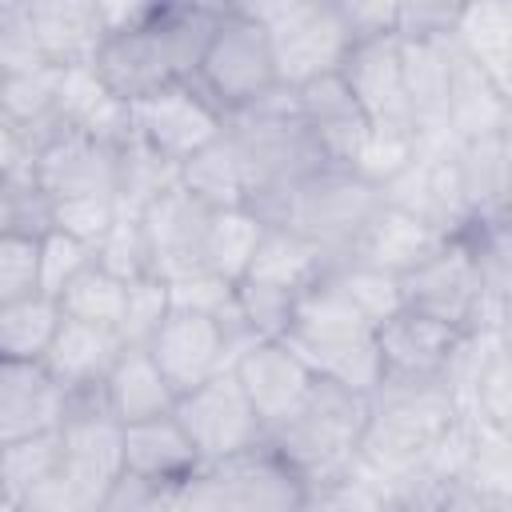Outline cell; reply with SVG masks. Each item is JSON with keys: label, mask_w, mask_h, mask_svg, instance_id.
<instances>
[{"label": "cell", "mask_w": 512, "mask_h": 512, "mask_svg": "<svg viewBox=\"0 0 512 512\" xmlns=\"http://www.w3.org/2000/svg\"><path fill=\"white\" fill-rule=\"evenodd\" d=\"M224 4L208 0H152V12L132 32L108 36L92 68L120 100H140L164 84L192 80L200 56L220 24Z\"/></svg>", "instance_id": "cell-1"}, {"label": "cell", "mask_w": 512, "mask_h": 512, "mask_svg": "<svg viewBox=\"0 0 512 512\" xmlns=\"http://www.w3.org/2000/svg\"><path fill=\"white\" fill-rule=\"evenodd\" d=\"M224 132L236 144L248 176V208L268 224L280 212L284 196L328 164L296 116L292 92L284 88L244 112L224 116Z\"/></svg>", "instance_id": "cell-2"}, {"label": "cell", "mask_w": 512, "mask_h": 512, "mask_svg": "<svg viewBox=\"0 0 512 512\" xmlns=\"http://www.w3.org/2000/svg\"><path fill=\"white\" fill-rule=\"evenodd\" d=\"M460 424V408L444 380H380L368 396V424L360 440L364 468L400 476L428 464Z\"/></svg>", "instance_id": "cell-3"}, {"label": "cell", "mask_w": 512, "mask_h": 512, "mask_svg": "<svg viewBox=\"0 0 512 512\" xmlns=\"http://www.w3.org/2000/svg\"><path fill=\"white\" fill-rule=\"evenodd\" d=\"M364 424H368V396H356L328 380H312L308 396L268 428L264 444L312 492L356 468Z\"/></svg>", "instance_id": "cell-4"}, {"label": "cell", "mask_w": 512, "mask_h": 512, "mask_svg": "<svg viewBox=\"0 0 512 512\" xmlns=\"http://www.w3.org/2000/svg\"><path fill=\"white\" fill-rule=\"evenodd\" d=\"M316 380L340 384L356 396H372L384 380L376 328L356 316L324 280L296 300L292 324L280 336Z\"/></svg>", "instance_id": "cell-5"}, {"label": "cell", "mask_w": 512, "mask_h": 512, "mask_svg": "<svg viewBox=\"0 0 512 512\" xmlns=\"http://www.w3.org/2000/svg\"><path fill=\"white\" fill-rule=\"evenodd\" d=\"M240 8L268 32L276 84L284 92L336 76L352 48L336 0H240Z\"/></svg>", "instance_id": "cell-6"}, {"label": "cell", "mask_w": 512, "mask_h": 512, "mask_svg": "<svg viewBox=\"0 0 512 512\" xmlns=\"http://www.w3.org/2000/svg\"><path fill=\"white\" fill-rule=\"evenodd\" d=\"M380 204L384 200L372 184H364L348 168L324 164L284 196L272 224H284V228L300 232L332 264H340V260H352V252L360 248V240H364L372 216L380 212Z\"/></svg>", "instance_id": "cell-7"}, {"label": "cell", "mask_w": 512, "mask_h": 512, "mask_svg": "<svg viewBox=\"0 0 512 512\" xmlns=\"http://www.w3.org/2000/svg\"><path fill=\"white\" fill-rule=\"evenodd\" d=\"M192 80L224 116L244 112L260 100H268L272 92H280L268 32L240 8V0L224 4L220 24H216Z\"/></svg>", "instance_id": "cell-8"}, {"label": "cell", "mask_w": 512, "mask_h": 512, "mask_svg": "<svg viewBox=\"0 0 512 512\" xmlns=\"http://www.w3.org/2000/svg\"><path fill=\"white\" fill-rule=\"evenodd\" d=\"M260 340L244 320L236 324H220L212 316H200V312H180L172 308L164 316V324L156 328V336L148 340V352L156 360V368L164 372L168 388L176 396L200 388L204 380L220 376V372H232L236 356Z\"/></svg>", "instance_id": "cell-9"}, {"label": "cell", "mask_w": 512, "mask_h": 512, "mask_svg": "<svg viewBox=\"0 0 512 512\" xmlns=\"http://www.w3.org/2000/svg\"><path fill=\"white\" fill-rule=\"evenodd\" d=\"M172 416L184 428L200 468H216V464L244 456L268 440L264 420L256 416V408L248 404V396L232 372H220V376L204 380L200 388L176 396Z\"/></svg>", "instance_id": "cell-10"}, {"label": "cell", "mask_w": 512, "mask_h": 512, "mask_svg": "<svg viewBox=\"0 0 512 512\" xmlns=\"http://www.w3.org/2000/svg\"><path fill=\"white\" fill-rule=\"evenodd\" d=\"M404 288V308L432 316L448 328L472 332V328H508L504 320H496L484 304L480 292V276L472 264V252L464 244V236L448 240L440 252H432L424 264H416L412 272L400 276Z\"/></svg>", "instance_id": "cell-11"}, {"label": "cell", "mask_w": 512, "mask_h": 512, "mask_svg": "<svg viewBox=\"0 0 512 512\" xmlns=\"http://www.w3.org/2000/svg\"><path fill=\"white\" fill-rule=\"evenodd\" d=\"M132 136L180 168L188 156L224 136V112L196 88V80H176L132 100Z\"/></svg>", "instance_id": "cell-12"}, {"label": "cell", "mask_w": 512, "mask_h": 512, "mask_svg": "<svg viewBox=\"0 0 512 512\" xmlns=\"http://www.w3.org/2000/svg\"><path fill=\"white\" fill-rule=\"evenodd\" d=\"M204 472L216 496V512H304L312 496L308 484L268 444Z\"/></svg>", "instance_id": "cell-13"}, {"label": "cell", "mask_w": 512, "mask_h": 512, "mask_svg": "<svg viewBox=\"0 0 512 512\" xmlns=\"http://www.w3.org/2000/svg\"><path fill=\"white\" fill-rule=\"evenodd\" d=\"M56 436H60V464L76 480L108 496V488L124 476V428L112 420L100 392L68 396V416Z\"/></svg>", "instance_id": "cell-14"}, {"label": "cell", "mask_w": 512, "mask_h": 512, "mask_svg": "<svg viewBox=\"0 0 512 512\" xmlns=\"http://www.w3.org/2000/svg\"><path fill=\"white\" fill-rule=\"evenodd\" d=\"M116 152L84 132L56 128L32 160V176L48 200L116 196Z\"/></svg>", "instance_id": "cell-15"}, {"label": "cell", "mask_w": 512, "mask_h": 512, "mask_svg": "<svg viewBox=\"0 0 512 512\" xmlns=\"http://www.w3.org/2000/svg\"><path fill=\"white\" fill-rule=\"evenodd\" d=\"M208 216H212V208H204L200 200H192L180 184L168 188V192H160L140 212V228H144V240H148L152 276L180 280V276L204 268Z\"/></svg>", "instance_id": "cell-16"}, {"label": "cell", "mask_w": 512, "mask_h": 512, "mask_svg": "<svg viewBox=\"0 0 512 512\" xmlns=\"http://www.w3.org/2000/svg\"><path fill=\"white\" fill-rule=\"evenodd\" d=\"M340 80L348 84L352 100L360 104L368 128H412L408 96H404V68H400V40L376 36L348 48L340 64Z\"/></svg>", "instance_id": "cell-17"}, {"label": "cell", "mask_w": 512, "mask_h": 512, "mask_svg": "<svg viewBox=\"0 0 512 512\" xmlns=\"http://www.w3.org/2000/svg\"><path fill=\"white\" fill-rule=\"evenodd\" d=\"M232 376L236 384L244 388L248 404L256 408V416L264 420V432L284 420L312 388V372L308 364L284 344V340H252L236 364H232Z\"/></svg>", "instance_id": "cell-18"}, {"label": "cell", "mask_w": 512, "mask_h": 512, "mask_svg": "<svg viewBox=\"0 0 512 512\" xmlns=\"http://www.w3.org/2000/svg\"><path fill=\"white\" fill-rule=\"evenodd\" d=\"M292 104H296V116L308 128L312 144L320 148V156L336 168H352V160L368 136V120H364L360 104L352 100L348 84L340 80V72L296 88Z\"/></svg>", "instance_id": "cell-19"}, {"label": "cell", "mask_w": 512, "mask_h": 512, "mask_svg": "<svg viewBox=\"0 0 512 512\" xmlns=\"http://www.w3.org/2000/svg\"><path fill=\"white\" fill-rule=\"evenodd\" d=\"M64 416L68 392L52 380V372L40 360L0 364V448L60 432Z\"/></svg>", "instance_id": "cell-20"}, {"label": "cell", "mask_w": 512, "mask_h": 512, "mask_svg": "<svg viewBox=\"0 0 512 512\" xmlns=\"http://www.w3.org/2000/svg\"><path fill=\"white\" fill-rule=\"evenodd\" d=\"M460 328H448L420 312H396L376 328L384 380H444V368L460 344Z\"/></svg>", "instance_id": "cell-21"}, {"label": "cell", "mask_w": 512, "mask_h": 512, "mask_svg": "<svg viewBox=\"0 0 512 512\" xmlns=\"http://www.w3.org/2000/svg\"><path fill=\"white\" fill-rule=\"evenodd\" d=\"M456 184L468 224L476 220H504L508 192H512V132L480 136V140H456Z\"/></svg>", "instance_id": "cell-22"}, {"label": "cell", "mask_w": 512, "mask_h": 512, "mask_svg": "<svg viewBox=\"0 0 512 512\" xmlns=\"http://www.w3.org/2000/svg\"><path fill=\"white\" fill-rule=\"evenodd\" d=\"M404 96L420 144L448 136V80H452V40H400Z\"/></svg>", "instance_id": "cell-23"}, {"label": "cell", "mask_w": 512, "mask_h": 512, "mask_svg": "<svg viewBox=\"0 0 512 512\" xmlns=\"http://www.w3.org/2000/svg\"><path fill=\"white\" fill-rule=\"evenodd\" d=\"M120 352H124V344H120L116 328H100V324L60 316V328H56L40 364L52 372V380L68 396H88V392H100V384L112 372Z\"/></svg>", "instance_id": "cell-24"}, {"label": "cell", "mask_w": 512, "mask_h": 512, "mask_svg": "<svg viewBox=\"0 0 512 512\" xmlns=\"http://www.w3.org/2000/svg\"><path fill=\"white\" fill-rule=\"evenodd\" d=\"M36 44L56 68H84L104 48V24L96 0H24Z\"/></svg>", "instance_id": "cell-25"}, {"label": "cell", "mask_w": 512, "mask_h": 512, "mask_svg": "<svg viewBox=\"0 0 512 512\" xmlns=\"http://www.w3.org/2000/svg\"><path fill=\"white\" fill-rule=\"evenodd\" d=\"M448 40L468 64H476L500 92L512 96V4L508 0L456 4Z\"/></svg>", "instance_id": "cell-26"}, {"label": "cell", "mask_w": 512, "mask_h": 512, "mask_svg": "<svg viewBox=\"0 0 512 512\" xmlns=\"http://www.w3.org/2000/svg\"><path fill=\"white\" fill-rule=\"evenodd\" d=\"M452 484L476 500L512 508V432L460 412V452Z\"/></svg>", "instance_id": "cell-27"}, {"label": "cell", "mask_w": 512, "mask_h": 512, "mask_svg": "<svg viewBox=\"0 0 512 512\" xmlns=\"http://www.w3.org/2000/svg\"><path fill=\"white\" fill-rule=\"evenodd\" d=\"M328 268H332V260L312 240H304L300 232H292L284 224H268L240 284L272 288V292H284V296L300 300L308 288H316L328 276Z\"/></svg>", "instance_id": "cell-28"}, {"label": "cell", "mask_w": 512, "mask_h": 512, "mask_svg": "<svg viewBox=\"0 0 512 512\" xmlns=\"http://www.w3.org/2000/svg\"><path fill=\"white\" fill-rule=\"evenodd\" d=\"M196 472H200V460L184 428L176 424V416H156L124 428V476L156 488H172L192 480Z\"/></svg>", "instance_id": "cell-29"}, {"label": "cell", "mask_w": 512, "mask_h": 512, "mask_svg": "<svg viewBox=\"0 0 512 512\" xmlns=\"http://www.w3.org/2000/svg\"><path fill=\"white\" fill-rule=\"evenodd\" d=\"M448 240H456V236H444L440 228H432L428 220H420L412 212L380 204V212L372 216V224H368L360 248L352 252V260L372 264V268L392 272V276H404L416 264H424L432 252H440Z\"/></svg>", "instance_id": "cell-30"}, {"label": "cell", "mask_w": 512, "mask_h": 512, "mask_svg": "<svg viewBox=\"0 0 512 512\" xmlns=\"http://www.w3.org/2000/svg\"><path fill=\"white\" fill-rule=\"evenodd\" d=\"M100 400L120 428L144 424L156 416H172V408H176V392L168 388V380L156 368L148 348H124L116 356L112 372L100 384Z\"/></svg>", "instance_id": "cell-31"}, {"label": "cell", "mask_w": 512, "mask_h": 512, "mask_svg": "<svg viewBox=\"0 0 512 512\" xmlns=\"http://www.w3.org/2000/svg\"><path fill=\"white\" fill-rule=\"evenodd\" d=\"M448 136L480 140L496 132H512V96L500 92L476 64H468L452 48V80H448Z\"/></svg>", "instance_id": "cell-32"}, {"label": "cell", "mask_w": 512, "mask_h": 512, "mask_svg": "<svg viewBox=\"0 0 512 512\" xmlns=\"http://www.w3.org/2000/svg\"><path fill=\"white\" fill-rule=\"evenodd\" d=\"M176 184L204 208H248V176L228 132L208 148H200L196 156H188L180 164Z\"/></svg>", "instance_id": "cell-33"}, {"label": "cell", "mask_w": 512, "mask_h": 512, "mask_svg": "<svg viewBox=\"0 0 512 512\" xmlns=\"http://www.w3.org/2000/svg\"><path fill=\"white\" fill-rule=\"evenodd\" d=\"M268 220H260L252 208H212L208 232H204V268L224 276L228 284H240Z\"/></svg>", "instance_id": "cell-34"}, {"label": "cell", "mask_w": 512, "mask_h": 512, "mask_svg": "<svg viewBox=\"0 0 512 512\" xmlns=\"http://www.w3.org/2000/svg\"><path fill=\"white\" fill-rule=\"evenodd\" d=\"M324 284L356 312L364 316L372 328L388 324L396 312H404V288H400V276L392 272H380L372 264H360V260H340L328 268Z\"/></svg>", "instance_id": "cell-35"}, {"label": "cell", "mask_w": 512, "mask_h": 512, "mask_svg": "<svg viewBox=\"0 0 512 512\" xmlns=\"http://www.w3.org/2000/svg\"><path fill=\"white\" fill-rule=\"evenodd\" d=\"M56 328H60V304L44 292L0 304V364L44 360Z\"/></svg>", "instance_id": "cell-36"}, {"label": "cell", "mask_w": 512, "mask_h": 512, "mask_svg": "<svg viewBox=\"0 0 512 512\" xmlns=\"http://www.w3.org/2000/svg\"><path fill=\"white\" fill-rule=\"evenodd\" d=\"M180 168L160 160L156 152H148L136 136L116 152V204L120 212H144L160 192L176 188Z\"/></svg>", "instance_id": "cell-37"}, {"label": "cell", "mask_w": 512, "mask_h": 512, "mask_svg": "<svg viewBox=\"0 0 512 512\" xmlns=\"http://www.w3.org/2000/svg\"><path fill=\"white\" fill-rule=\"evenodd\" d=\"M124 296H128V284L108 276L96 260L56 296L60 304V316L68 320H84V324H100V328H116L120 324V312H124Z\"/></svg>", "instance_id": "cell-38"}, {"label": "cell", "mask_w": 512, "mask_h": 512, "mask_svg": "<svg viewBox=\"0 0 512 512\" xmlns=\"http://www.w3.org/2000/svg\"><path fill=\"white\" fill-rule=\"evenodd\" d=\"M420 156V136L404 132V128H368L356 160H352V176H360L364 184H372L376 192L384 184H392L412 160Z\"/></svg>", "instance_id": "cell-39"}, {"label": "cell", "mask_w": 512, "mask_h": 512, "mask_svg": "<svg viewBox=\"0 0 512 512\" xmlns=\"http://www.w3.org/2000/svg\"><path fill=\"white\" fill-rule=\"evenodd\" d=\"M60 468V436H32L20 444H4L0 452V488L16 504L24 492H32L40 480H48Z\"/></svg>", "instance_id": "cell-40"}, {"label": "cell", "mask_w": 512, "mask_h": 512, "mask_svg": "<svg viewBox=\"0 0 512 512\" xmlns=\"http://www.w3.org/2000/svg\"><path fill=\"white\" fill-rule=\"evenodd\" d=\"M172 312V300H168V280L160 276H140L128 284V296H124V312H120V324H116V336L124 348H148V340L156 336V328L164 324V316Z\"/></svg>", "instance_id": "cell-41"}, {"label": "cell", "mask_w": 512, "mask_h": 512, "mask_svg": "<svg viewBox=\"0 0 512 512\" xmlns=\"http://www.w3.org/2000/svg\"><path fill=\"white\" fill-rule=\"evenodd\" d=\"M96 264L132 284L140 276H152V260H148V240H144V228H140V216L136 212H120L112 220V228L104 232V240L96 244Z\"/></svg>", "instance_id": "cell-42"}, {"label": "cell", "mask_w": 512, "mask_h": 512, "mask_svg": "<svg viewBox=\"0 0 512 512\" xmlns=\"http://www.w3.org/2000/svg\"><path fill=\"white\" fill-rule=\"evenodd\" d=\"M168 300L180 312H200V316H212L220 324L244 320L240 316V304H236V284H228L224 276H216L208 268L188 272L180 280H168Z\"/></svg>", "instance_id": "cell-43"}, {"label": "cell", "mask_w": 512, "mask_h": 512, "mask_svg": "<svg viewBox=\"0 0 512 512\" xmlns=\"http://www.w3.org/2000/svg\"><path fill=\"white\" fill-rule=\"evenodd\" d=\"M120 216L116 196H76V200H52L48 212V228L76 236L80 244H88L96 252V244L104 240V232L112 228V220Z\"/></svg>", "instance_id": "cell-44"}, {"label": "cell", "mask_w": 512, "mask_h": 512, "mask_svg": "<svg viewBox=\"0 0 512 512\" xmlns=\"http://www.w3.org/2000/svg\"><path fill=\"white\" fill-rule=\"evenodd\" d=\"M52 200L40 192L36 176H8L0 180V232L44 236L48 232Z\"/></svg>", "instance_id": "cell-45"}, {"label": "cell", "mask_w": 512, "mask_h": 512, "mask_svg": "<svg viewBox=\"0 0 512 512\" xmlns=\"http://www.w3.org/2000/svg\"><path fill=\"white\" fill-rule=\"evenodd\" d=\"M40 292V236L0 232V304Z\"/></svg>", "instance_id": "cell-46"}, {"label": "cell", "mask_w": 512, "mask_h": 512, "mask_svg": "<svg viewBox=\"0 0 512 512\" xmlns=\"http://www.w3.org/2000/svg\"><path fill=\"white\" fill-rule=\"evenodd\" d=\"M304 512H392V508L384 500L380 480L368 468L356 464L348 476H340L324 488H312Z\"/></svg>", "instance_id": "cell-47"}, {"label": "cell", "mask_w": 512, "mask_h": 512, "mask_svg": "<svg viewBox=\"0 0 512 512\" xmlns=\"http://www.w3.org/2000/svg\"><path fill=\"white\" fill-rule=\"evenodd\" d=\"M100 504H104V492L88 488L60 464L48 480H40L32 492L16 500V512H100Z\"/></svg>", "instance_id": "cell-48"}, {"label": "cell", "mask_w": 512, "mask_h": 512, "mask_svg": "<svg viewBox=\"0 0 512 512\" xmlns=\"http://www.w3.org/2000/svg\"><path fill=\"white\" fill-rule=\"evenodd\" d=\"M92 260H96V252L88 244H80L76 236L56 232V228H48L40 236V292L56 300Z\"/></svg>", "instance_id": "cell-49"}, {"label": "cell", "mask_w": 512, "mask_h": 512, "mask_svg": "<svg viewBox=\"0 0 512 512\" xmlns=\"http://www.w3.org/2000/svg\"><path fill=\"white\" fill-rule=\"evenodd\" d=\"M40 64H48V60H44V52L36 44L28 8L12 4V0H0V80L32 72Z\"/></svg>", "instance_id": "cell-50"}, {"label": "cell", "mask_w": 512, "mask_h": 512, "mask_svg": "<svg viewBox=\"0 0 512 512\" xmlns=\"http://www.w3.org/2000/svg\"><path fill=\"white\" fill-rule=\"evenodd\" d=\"M452 16H456V4H444V0H408V4H396V28H392V36L396 40H448Z\"/></svg>", "instance_id": "cell-51"}, {"label": "cell", "mask_w": 512, "mask_h": 512, "mask_svg": "<svg viewBox=\"0 0 512 512\" xmlns=\"http://www.w3.org/2000/svg\"><path fill=\"white\" fill-rule=\"evenodd\" d=\"M336 8L344 16L352 44L392 36V28H396V4L392 0H336Z\"/></svg>", "instance_id": "cell-52"}, {"label": "cell", "mask_w": 512, "mask_h": 512, "mask_svg": "<svg viewBox=\"0 0 512 512\" xmlns=\"http://www.w3.org/2000/svg\"><path fill=\"white\" fill-rule=\"evenodd\" d=\"M176 488V484H172ZM164 500H168V488H156V484H144V480H132V476H120L100 512H164Z\"/></svg>", "instance_id": "cell-53"}, {"label": "cell", "mask_w": 512, "mask_h": 512, "mask_svg": "<svg viewBox=\"0 0 512 512\" xmlns=\"http://www.w3.org/2000/svg\"><path fill=\"white\" fill-rule=\"evenodd\" d=\"M164 512H216V496H212V484H208V472L200 468L192 480L168 488V500H164Z\"/></svg>", "instance_id": "cell-54"}, {"label": "cell", "mask_w": 512, "mask_h": 512, "mask_svg": "<svg viewBox=\"0 0 512 512\" xmlns=\"http://www.w3.org/2000/svg\"><path fill=\"white\" fill-rule=\"evenodd\" d=\"M436 512H512V508H504V504H488V500H476V496H468V492L452 488Z\"/></svg>", "instance_id": "cell-55"}, {"label": "cell", "mask_w": 512, "mask_h": 512, "mask_svg": "<svg viewBox=\"0 0 512 512\" xmlns=\"http://www.w3.org/2000/svg\"><path fill=\"white\" fill-rule=\"evenodd\" d=\"M0 512H16V504L8 500V492H4V488H0Z\"/></svg>", "instance_id": "cell-56"}, {"label": "cell", "mask_w": 512, "mask_h": 512, "mask_svg": "<svg viewBox=\"0 0 512 512\" xmlns=\"http://www.w3.org/2000/svg\"><path fill=\"white\" fill-rule=\"evenodd\" d=\"M4 124H8V120H4V112H0V128H4Z\"/></svg>", "instance_id": "cell-57"}, {"label": "cell", "mask_w": 512, "mask_h": 512, "mask_svg": "<svg viewBox=\"0 0 512 512\" xmlns=\"http://www.w3.org/2000/svg\"><path fill=\"white\" fill-rule=\"evenodd\" d=\"M0 452H4V448H0Z\"/></svg>", "instance_id": "cell-58"}]
</instances>
